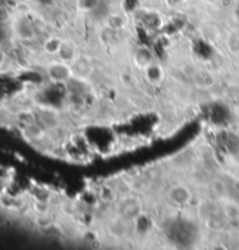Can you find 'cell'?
Listing matches in <instances>:
<instances>
[{"label": "cell", "mask_w": 239, "mask_h": 250, "mask_svg": "<svg viewBox=\"0 0 239 250\" xmlns=\"http://www.w3.org/2000/svg\"><path fill=\"white\" fill-rule=\"evenodd\" d=\"M14 32H16L17 37H19L21 40H27V39L32 38L33 27L28 20L25 18H20L14 22Z\"/></svg>", "instance_id": "6da1fadb"}, {"label": "cell", "mask_w": 239, "mask_h": 250, "mask_svg": "<svg viewBox=\"0 0 239 250\" xmlns=\"http://www.w3.org/2000/svg\"><path fill=\"white\" fill-rule=\"evenodd\" d=\"M11 21H13L12 12L6 6L0 5V25H7Z\"/></svg>", "instance_id": "7a4b0ae2"}, {"label": "cell", "mask_w": 239, "mask_h": 250, "mask_svg": "<svg viewBox=\"0 0 239 250\" xmlns=\"http://www.w3.org/2000/svg\"><path fill=\"white\" fill-rule=\"evenodd\" d=\"M23 1H28V0H23Z\"/></svg>", "instance_id": "3957f363"}, {"label": "cell", "mask_w": 239, "mask_h": 250, "mask_svg": "<svg viewBox=\"0 0 239 250\" xmlns=\"http://www.w3.org/2000/svg\"><path fill=\"white\" fill-rule=\"evenodd\" d=\"M238 16H239V8H238Z\"/></svg>", "instance_id": "277c9868"}]
</instances>
